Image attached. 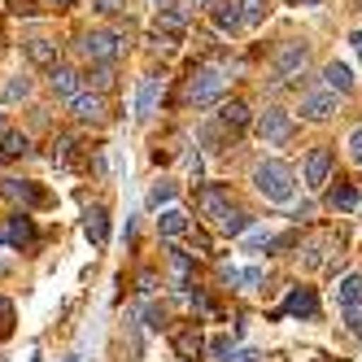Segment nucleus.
<instances>
[{
	"label": "nucleus",
	"instance_id": "nucleus-29",
	"mask_svg": "<svg viewBox=\"0 0 362 362\" xmlns=\"http://www.w3.org/2000/svg\"><path fill=\"white\" fill-rule=\"evenodd\" d=\"M88 88H96V92L114 88V66H96V70L88 74Z\"/></svg>",
	"mask_w": 362,
	"mask_h": 362
},
{
	"label": "nucleus",
	"instance_id": "nucleus-9",
	"mask_svg": "<svg viewBox=\"0 0 362 362\" xmlns=\"http://www.w3.org/2000/svg\"><path fill=\"white\" fill-rule=\"evenodd\" d=\"M284 315L319 319V297H315V288H293V293H288V301H284Z\"/></svg>",
	"mask_w": 362,
	"mask_h": 362
},
{
	"label": "nucleus",
	"instance_id": "nucleus-6",
	"mask_svg": "<svg viewBox=\"0 0 362 362\" xmlns=\"http://www.w3.org/2000/svg\"><path fill=\"white\" fill-rule=\"evenodd\" d=\"M83 236L92 249H105L110 240V214H105V205H92V210L83 214Z\"/></svg>",
	"mask_w": 362,
	"mask_h": 362
},
{
	"label": "nucleus",
	"instance_id": "nucleus-18",
	"mask_svg": "<svg viewBox=\"0 0 362 362\" xmlns=\"http://www.w3.org/2000/svg\"><path fill=\"white\" fill-rule=\"evenodd\" d=\"M201 349H205V341H201V332H197V327H188V332H179V336H175V354L184 358V362L201 358Z\"/></svg>",
	"mask_w": 362,
	"mask_h": 362
},
{
	"label": "nucleus",
	"instance_id": "nucleus-14",
	"mask_svg": "<svg viewBox=\"0 0 362 362\" xmlns=\"http://www.w3.org/2000/svg\"><path fill=\"white\" fill-rule=\"evenodd\" d=\"M327 175H332V153H327V148H315V153L305 158V184H310V188H323Z\"/></svg>",
	"mask_w": 362,
	"mask_h": 362
},
{
	"label": "nucleus",
	"instance_id": "nucleus-49",
	"mask_svg": "<svg viewBox=\"0 0 362 362\" xmlns=\"http://www.w3.org/2000/svg\"><path fill=\"white\" fill-rule=\"evenodd\" d=\"M0 362H5V358H0Z\"/></svg>",
	"mask_w": 362,
	"mask_h": 362
},
{
	"label": "nucleus",
	"instance_id": "nucleus-39",
	"mask_svg": "<svg viewBox=\"0 0 362 362\" xmlns=\"http://www.w3.org/2000/svg\"><path fill=\"white\" fill-rule=\"evenodd\" d=\"M9 319H13V310H9L5 297H0V332H9Z\"/></svg>",
	"mask_w": 362,
	"mask_h": 362
},
{
	"label": "nucleus",
	"instance_id": "nucleus-19",
	"mask_svg": "<svg viewBox=\"0 0 362 362\" xmlns=\"http://www.w3.org/2000/svg\"><path fill=\"white\" fill-rule=\"evenodd\" d=\"M323 83H327L332 92H354V74H349L345 62H332V66L323 70Z\"/></svg>",
	"mask_w": 362,
	"mask_h": 362
},
{
	"label": "nucleus",
	"instance_id": "nucleus-10",
	"mask_svg": "<svg viewBox=\"0 0 362 362\" xmlns=\"http://www.w3.org/2000/svg\"><path fill=\"white\" fill-rule=\"evenodd\" d=\"M70 110H74L79 122H100V118H105V100H100V92H79L70 100Z\"/></svg>",
	"mask_w": 362,
	"mask_h": 362
},
{
	"label": "nucleus",
	"instance_id": "nucleus-34",
	"mask_svg": "<svg viewBox=\"0 0 362 362\" xmlns=\"http://www.w3.org/2000/svg\"><path fill=\"white\" fill-rule=\"evenodd\" d=\"M345 148H349V158L362 166V127H354V132H349V140H345Z\"/></svg>",
	"mask_w": 362,
	"mask_h": 362
},
{
	"label": "nucleus",
	"instance_id": "nucleus-45",
	"mask_svg": "<svg viewBox=\"0 0 362 362\" xmlns=\"http://www.w3.org/2000/svg\"><path fill=\"white\" fill-rule=\"evenodd\" d=\"M66 362H79V354H74V358H66Z\"/></svg>",
	"mask_w": 362,
	"mask_h": 362
},
{
	"label": "nucleus",
	"instance_id": "nucleus-24",
	"mask_svg": "<svg viewBox=\"0 0 362 362\" xmlns=\"http://www.w3.org/2000/svg\"><path fill=\"white\" fill-rule=\"evenodd\" d=\"M27 148H31V140L22 132H5V136H0V158H22Z\"/></svg>",
	"mask_w": 362,
	"mask_h": 362
},
{
	"label": "nucleus",
	"instance_id": "nucleus-8",
	"mask_svg": "<svg viewBox=\"0 0 362 362\" xmlns=\"http://www.w3.org/2000/svg\"><path fill=\"white\" fill-rule=\"evenodd\" d=\"M201 210H205V214H210V218H214V223L223 227V223L231 218V205H227V192H223L218 184H205V188H201Z\"/></svg>",
	"mask_w": 362,
	"mask_h": 362
},
{
	"label": "nucleus",
	"instance_id": "nucleus-17",
	"mask_svg": "<svg viewBox=\"0 0 362 362\" xmlns=\"http://www.w3.org/2000/svg\"><path fill=\"white\" fill-rule=\"evenodd\" d=\"M27 57H31V66H48V70H53L57 66V44L53 40H27Z\"/></svg>",
	"mask_w": 362,
	"mask_h": 362
},
{
	"label": "nucleus",
	"instance_id": "nucleus-13",
	"mask_svg": "<svg viewBox=\"0 0 362 362\" xmlns=\"http://www.w3.org/2000/svg\"><path fill=\"white\" fill-rule=\"evenodd\" d=\"M184 31H188V13H184V9H166V13H158V40H162V44H175Z\"/></svg>",
	"mask_w": 362,
	"mask_h": 362
},
{
	"label": "nucleus",
	"instance_id": "nucleus-48",
	"mask_svg": "<svg viewBox=\"0 0 362 362\" xmlns=\"http://www.w3.org/2000/svg\"><path fill=\"white\" fill-rule=\"evenodd\" d=\"M358 5H362V0H358Z\"/></svg>",
	"mask_w": 362,
	"mask_h": 362
},
{
	"label": "nucleus",
	"instance_id": "nucleus-35",
	"mask_svg": "<svg viewBox=\"0 0 362 362\" xmlns=\"http://www.w3.org/2000/svg\"><path fill=\"white\" fill-rule=\"evenodd\" d=\"M345 323L354 336H362V305H345Z\"/></svg>",
	"mask_w": 362,
	"mask_h": 362
},
{
	"label": "nucleus",
	"instance_id": "nucleus-44",
	"mask_svg": "<svg viewBox=\"0 0 362 362\" xmlns=\"http://www.w3.org/2000/svg\"><path fill=\"white\" fill-rule=\"evenodd\" d=\"M293 5H319V0H293Z\"/></svg>",
	"mask_w": 362,
	"mask_h": 362
},
{
	"label": "nucleus",
	"instance_id": "nucleus-50",
	"mask_svg": "<svg viewBox=\"0 0 362 362\" xmlns=\"http://www.w3.org/2000/svg\"><path fill=\"white\" fill-rule=\"evenodd\" d=\"M0 127H5V122H0Z\"/></svg>",
	"mask_w": 362,
	"mask_h": 362
},
{
	"label": "nucleus",
	"instance_id": "nucleus-5",
	"mask_svg": "<svg viewBox=\"0 0 362 362\" xmlns=\"http://www.w3.org/2000/svg\"><path fill=\"white\" fill-rule=\"evenodd\" d=\"M257 136H262L267 144H284L293 136V118L284 114V110H267L262 118H257Z\"/></svg>",
	"mask_w": 362,
	"mask_h": 362
},
{
	"label": "nucleus",
	"instance_id": "nucleus-41",
	"mask_svg": "<svg viewBox=\"0 0 362 362\" xmlns=\"http://www.w3.org/2000/svg\"><path fill=\"white\" fill-rule=\"evenodd\" d=\"M153 288H158V279H153V275L144 271V275H140V293H153Z\"/></svg>",
	"mask_w": 362,
	"mask_h": 362
},
{
	"label": "nucleus",
	"instance_id": "nucleus-32",
	"mask_svg": "<svg viewBox=\"0 0 362 362\" xmlns=\"http://www.w3.org/2000/svg\"><path fill=\"white\" fill-rule=\"evenodd\" d=\"M236 284H240L245 293H253V288H262V271H257V267H249V271H236Z\"/></svg>",
	"mask_w": 362,
	"mask_h": 362
},
{
	"label": "nucleus",
	"instance_id": "nucleus-42",
	"mask_svg": "<svg viewBox=\"0 0 362 362\" xmlns=\"http://www.w3.org/2000/svg\"><path fill=\"white\" fill-rule=\"evenodd\" d=\"M53 9H74V0H48Z\"/></svg>",
	"mask_w": 362,
	"mask_h": 362
},
{
	"label": "nucleus",
	"instance_id": "nucleus-28",
	"mask_svg": "<svg viewBox=\"0 0 362 362\" xmlns=\"http://www.w3.org/2000/svg\"><path fill=\"white\" fill-rule=\"evenodd\" d=\"M170 201H175V184H170V179L153 184V192H148V205H153V210H162V205H170Z\"/></svg>",
	"mask_w": 362,
	"mask_h": 362
},
{
	"label": "nucleus",
	"instance_id": "nucleus-21",
	"mask_svg": "<svg viewBox=\"0 0 362 362\" xmlns=\"http://www.w3.org/2000/svg\"><path fill=\"white\" fill-rule=\"evenodd\" d=\"M327 205H332V210H341V214L358 210V188H349V184H336V188L327 192Z\"/></svg>",
	"mask_w": 362,
	"mask_h": 362
},
{
	"label": "nucleus",
	"instance_id": "nucleus-2",
	"mask_svg": "<svg viewBox=\"0 0 362 362\" xmlns=\"http://www.w3.org/2000/svg\"><path fill=\"white\" fill-rule=\"evenodd\" d=\"M223 92H227V79H223V70H214V66H197L188 74V88H184L188 105H210V100H218Z\"/></svg>",
	"mask_w": 362,
	"mask_h": 362
},
{
	"label": "nucleus",
	"instance_id": "nucleus-33",
	"mask_svg": "<svg viewBox=\"0 0 362 362\" xmlns=\"http://www.w3.org/2000/svg\"><path fill=\"white\" fill-rule=\"evenodd\" d=\"M92 9L105 13V18H118V13L127 9V0H92Z\"/></svg>",
	"mask_w": 362,
	"mask_h": 362
},
{
	"label": "nucleus",
	"instance_id": "nucleus-25",
	"mask_svg": "<svg viewBox=\"0 0 362 362\" xmlns=\"http://www.w3.org/2000/svg\"><path fill=\"white\" fill-rule=\"evenodd\" d=\"M214 22H218V31H231V35L245 27L240 13H236V5H218V9H214Z\"/></svg>",
	"mask_w": 362,
	"mask_h": 362
},
{
	"label": "nucleus",
	"instance_id": "nucleus-47",
	"mask_svg": "<svg viewBox=\"0 0 362 362\" xmlns=\"http://www.w3.org/2000/svg\"><path fill=\"white\" fill-rule=\"evenodd\" d=\"M158 5H162V0H158Z\"/></svg>",
	"mask_w": 362,
	"mask_h": 362
},
{
	"label": "nucleus",
	"instance_id": "nucleus-20",
	"mask_svg": "<svg viewBox=\"0 0 362 362\" xmlns=\"http://www.w3.org/2000/svg\"><path fill=\"white\" fill-rule=\"evenodd\" d=\"M218 122L227 127V132H231V136H236V132H245V127H249V110L240 105V100H231V105H223V114H218Z\"/></svg>",
	"mask_w": 362,
	"mask_h": 362
},
{
	"label": "nucleus",
	"instance_id": "nucleus-38",
	"mask_svg": "<svg viewBox=\"0 0 362 362\" xmlns=\"http://www.w3.org/2000/svg\"><path fill=\"white\" fill-rule=\"evenodd\" d=\"M144 327L162 332V310H158V305H148V310H144Z\"/></svg>",
	"mask_w": 362,
	"mask_h": 362
},
{
	"label": "nucleus",
	"instance_id": "nucleus-27",
	"mask_svg": "<svg viewBox=\"0 0 362 362\" xmlns=\"http://www.w3.org/2000/svg\"><path fill=\"white\" fill-rule=\"evenodd\" d=\"M341 301L345 305H362V275H345L341 279Z\"/></svg>",
	"mask_w": 362,
	"mask_h": 362
},
{
	"label": "nucleus",
	"instance_id": "nucleus-30",
	"mask_svg": "<svg viewBox=\"0 0 362 362\" xmlns=\"http://www.w3.org/2000/svg\"><path fill=\"white\" fill-rule=\"evenodd\" d=\"M170 262H175V275H179V288H184V279L192 275V257L184 249H170Z\"/></svg>",
	"mask_w": 362,
	"mask_h": 362
},
{
	"label": "nucleus",
	"instance_id": "nucleus-12",
	"mask_svg": "<svg viewBox=\"0 0 362 362\" xmlns=\"http://www.w3.org/2000/svg\"><path fill=\"white\" fill-rule=\"evenodd\" d=\"M301 114H305L310 122H327V118L336 114V92H315V96H305V100H301Z\"/></svg>",
	"mask_w": 362,
	"mask_h": 362
},
{
	"label": "nucleus",
	"instance_id": "nucleus-31",
	"mask_svg": "<svg viewBox=\"0 0 362 362\" xmlns=\"http://www.w3.org/2000/svg\"><path fill=\"white\" fill-rule=\"evenodd\" d=\"M223 231H227V236H245V231H249V214H240V210H231V218L223 223Z\"/></svg>",
	"mask_w": 362,
	"mask_h": 362
},
{
	"label": "nucleus",
	"instance_id": "nucleus-7",
	"mask_svg": "<svg viewBox=\"0 0 362 362\" xmlns=\"http://www.w3.org/2000/svg\"><path fill=\"white\" fill-rule=\"evenodd\" d=\"M0 192H5L13 205H31V210H35V205H44L48 197L35 188V184H27V179H5V184H0Z\"/></svg>",
	"mask_w": 362,
	"mask_h": 362
},
{
	"label": "nucleus",
	"instance_id": "nucleus-11",
	"mask_svg": "<svg viewBox=\"0 0 362 362\" xmlns=\"http://www.w3.org/2000/svg\"><path fill=\"white\" fill-rule=\"evenodd\" d=\"M162 83H166V74H148V79H140V92H136V118H148V114H153Z\"/></svg>",
	"mask_w": 362,
	"mask_h": 362
},
{
	"label": "nucleus",
	"instance_id": "nucleus-46",
	"mask_svg": "<svg viewBox=\"0 0 362 362\" xmlns=\"http://www.w3.org/2000/svg\"><path fill=\"white\" fill-rule=\"evenodd\" d=\"M31 362H44V358H40V354H35V358H31Z\"/></svg>",
	"mask_w": 362,
	"mask_h": 362
},
{
	"label": "nucleus",
	"instance_id": "nucleus-43",
	"mask_svg": "<svg viewBox=\"0 0 362 362\" xmlns=\"http://www.w3.org/2000/svg\"><path fill=\"white\" fill-rule=\"evenodd\" d=\"M349 44H354V48H358V53H362V31H354V35H349Z\"/></svg>",
	"mask_w": 362,
	"mask_h": 362
},
{
	"label": "nucleus",
	"instance_id": "nucleus-3",
	"mask_svg": "<svg viewBox=\"0 0 362 362\" xmlns=\"http://www.w3.org/2000/svg\"><path fill=\"white\" fill-rule=\"evenodd\" d=\"M122 48H127V40H122L118 31H88V35L79 40V53L92 57L96 66H110V62L122 53Z\"/></svg>",
	"mask_w": 362,
	"mask_h": 362
},
{
	"label": "nucleus",
	"instance_id": "nucleus-40",
	"mask_svg": "<svg viewBox=\"0 0 362 362\" xmlns=\"http://www.w3.org/2000/svg\"><path fill=\"white\" fill-rule=\"evenodd\" d=\"M192 310H197V315H210L214 305H210V297H192Z\"/></svg>",
	"mask_w": 362,
	"mask_h": 362
},
{
	"label": "nucleus",
	"instance_id": "nucleus-37",
	"mask_svg": "<svg viewBox=\"0 0 362 362\" xmlns=\"http://www.w3.org/2000/svg\"><path fill=\"white\" fill-rule=\"evenodd\" d=\"M210 354H214V358H227V354H231V336H214V341H210Z\"/></svg>",
	"mask_w": 362,
	"mask_h": 362
},
{
	"label": "nucleus",
	"instance_id": "nucleus-1",
	"mask_svg": "<svg viewBox=\"0 0 362 362\" xmlns=\"http://www.w3.org/2000/svg\"><path fill=\"white\" fill-rule=\"evenodd\" d=\"M253 184H257V192H262L267 201H275V205L293 201V192H297V179H293V170L284 166V162H262V166L253 170Z\"/></svg>",
	"mask_w": 362,
	"mask_h": 362
},
{
	"label": "nucleus",
	"instance_id": "nucleus-4",
	"mask_svg": "<svg viewBox=\"0 0 362 362\" xmlns=\"http://www.w3.org/2000/svg\"><path fill=\"white\" fill-rule=\"evenodd\" d=\"M305 62H310V48H305L301 40H288V44L275 53V74H279V79H293V74L305 70Z\"/></svg>",
	"mask_w": 362,
	"mask_h": 362
},
{
	"label": "nucleus",
	"instance_id": "nucleus-16",
	"mask_svg": "<svg viewBox=\"0 0 362 362\" xmlns=\"http://www.w3.org/2000/svg\"><path fill=\"white\" fill-rule=\"evenodd\" d=\"M158 231H162L166 240L184 236V231H188V214L179 210V205H166V210H162V218H158Z\"/></svg>",
	"mask_w": 362,
	"mask_h": 362
},
{
	"label": "nucleus",
	"instance_id": "nucleus-36",
	"mask_svg": "<svg viewBox=\"0 0 362 362\" xmlns=\"http://www.w3.org/2000/svg\"><path fill=\"white\" fill-rule=\"evenodd\" d=\"M223 362H257V349H249V345H240V349H231Z\"/></svg>",
	"mask_w": 362,
	"mask_h": 362
},
{
	"label": "nucleus",
	"instance_id": "nucleus-26",
	"mask_svg": "<svg viewBox=\"0 0 362 362\" xmlns=\"http://www.w3.org/2000/svg\"><path fill=\"white\" fill-rule=\"evenodd\" d=\"M27 96H31V79H27V74H13V79L5 83V100L18 105V100H27Z\"/></svg>",
	"mask_w": 362,
	"mask_h": 362
},
{
	"label": "nucleus",
	"instance_id": "nucleus-23",
	"mask_svg": "<svg viewBox=\"0 0 362 362\" xmlns=\"http://www.w3.org/2000/svg\"><path fill=\"white\" fill-rule=\"evenodd\" d=\"M35 240V227H31V218L27 214H18V218H9V245H31Z\"/></svg>",
	"mask_w": 362,
	"mask_h": 362
},
{
	"label": "nucleus",
	"instance_id": "nucleus-15",
	"mask_svg": "<svg viewBox=\"0 0 362 362\" xmlns=\"http://www.w3.org/2000/svg\"><path fill=\"white\" fill-rule=\"evenodd\" d=\"M48 83H53V92L66 96V100L79 96V74H74L70 66H53V70H48Z\"/></svg>",
	"mask_w": 362,
	"mask_h": 362
},
{
	"label": "nucleus",
	"instance_id": "nucleus-22",
	"mask_svg": "<svg viewBox=\"0 0 362 362\" xmlns=\"http://www.w3.org/2000/svg\"><path fill=\"white\" fill-rule=\"evenodd\" d=\"M236 13L245 27H257V22H267V0H236Z\"/></svg>",
	"mask_w": 362,
	"mask_h": 362
}]
</instances>
